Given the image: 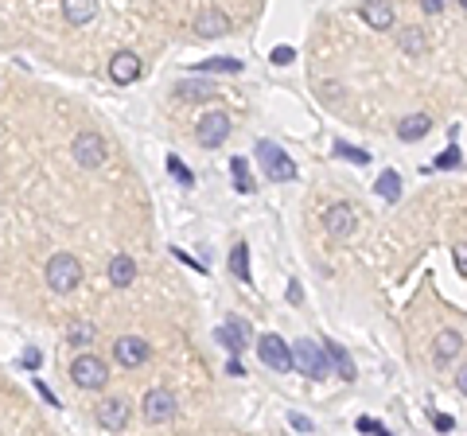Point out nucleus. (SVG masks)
Listing matches in <instances>:
<instances>
[{
  "label": "nucleus",
  "instance_id": "obj_1",
  "mask_svg": "<svg viewBox=\"0 0 467 436\" xmlns=\"http://www.w3.org/2000/svg\"><path fill=\"white\" fill-rule=\"evenodd\" d=\"M47 285H51V293H58V296L75 293V288L82 285V261H78L75 253H55V257L47 261Z\"/></svg>",
  "mask_w": 467,
  "mask_h": 436
},
{
  "label": "nucleus",
  "instance_id": "obj_2",
  "mask_svg": "<svg viewBox=\"0 0 467 436\" xmlns=\"http://www.w3.org/2000/svg\"><path fill=\"white\" fill-rule=\"evenodd\" d=\"M253 156L261 160L265 179H273V184H288V179H296V160H288V152H284L281 144L257 141V144H253Z\"/></svg>",
  "mask_w": 467,
  "mask_h": 436
},
{
  "label": "nucleus",
  "instance_id": "obj_3",
  "mask_svg": "<svg viewBox=\"0 0 467 436\" xmlns=\"http://www.w3.org/2000/svg\"><path fill=\"white\" fill-rule=\"evenodd\" d=\"M288 354H292V366L300 370V374L331 378V362L324 354V343H316V339H296V347H288Z\"/></svg>",
  "mask_w": 467,
  "mask_h": 436
},
{
  "label": "nucleus",
  "instance_id": "obj_4",
  "mask_svg": "<svg viewBox=\"0 0 467 436\" xmlns=\"http://www.w3.org/2000/svg\"><path fill=\"white\" fill-rule=\"evenodd\" d=\"M70 382H75L78 390H101L109 382V366L98 354H78V359L70 362Z\"/></svg>",
  "mask_w": 467,
  "mask_h": 436
},
{
  "label": "nucleus",
  "instance_id": "obj_5",
  "mask_svg": "<svg viewBox=\"0 0 467 436\" xmlns=\"http://www.w3.org/2000/svg\"><path fill=\"white\" fill-rule=\"evenodd\" d=\"M70 156H75L82 168H101V164L109 160V148L98 133H78L75 144H70Z\"/></svg>",
  "mask_w": 467,
  "mask_h": 436
},
{
  "label": "nucleus",
  "instance_id": "obj_6",
  "mask_svg": "<svg viewBox=\"0 0 467 436\" xmlns=\"http://www.w3.org/2000/svg\"><path fill=\"white\" fill-rule=\"evenodd\" d=\"M257 359H261V366H269V370H276V374H284V370H292V354H288V343H284L281 335H261V343H257Z\"/></svg>",
  "mask_w": 467,
  "mask_h": 436
},
{
  "label": "nucleus",
  "instance_id": "obj_7",
  "mask_svg": "<svg viewBox=\"0 0 467 436\" xmlns=\"http://www.w3.org/2000/svg\"><path fill=\"white\" fill-rule=\"evenodd\" d=\"M141 413H144V421L148 425H167V421L175 417V397H172V390H148L144 394V402H141Z\"/></svg>",
  "mask_w": 467,
  "mask_h": 436
},
{
  "label": "nucleus",
  "instance_id": "obj_8",
  "mask_svg": "<svg viewBox=\"0 0 467 436\" xmlns=\"http://www.w3.org/2000/svg\"><path fill=\"white\" fill-rule=\"evenodd\" d=\"M199 133H195V141L203 144V148H222L226 136H230V117H226L222 109H215V113H207V117L199 121Z\"/></svg>",
  "mask_w": 467,
  "mask_h": 436
},
{
  "label": "nucleus",
  "instance_id": "obj_9",
  "mask_svg": "<svg viewBox=\"0 0 467 436\" xmlns=\"http://www.w3.org/2000/svg\"><path fill=\"white\" fill-rule=\"evenodd\" d=\"M148 354H152V347L144 343L141 335H121L113 343V359L121 362L125 370H136V366H144L148 362Z\"/></svg>",
  "mask_w": 467,
  "mask_h": 436
},
{
  "label": "nucleus",
  "instance_id": "obj_10",
  "mask_svg": "<svg viewBox=\"0 0 467 436\" xmlns=\"http://www.w3.org/2000/svg\"><path fill=\"white\" fill-rule=\"evenodd\" d=\"M141 70H144V63L133 51H117L113 59H109V78H113L117 86H133L136 78H141Z\"/></svg>",
  "mask_w": 467,
  "mask_h": 436
},
{
  "label": "nucleus",
  "instance_id": "obj_11",
  "mask_svg": "<svg viewBox=\"0 0 467 436\" xmlns=\"http://www.w3.org/2000/svg\"><path fill=\"white\" fill-rule=\"evenodd\" d=\"M324 222H327V234L331 238H350L354 226H359V214H354L350 203H335V207H327Z\"/></svg>",
  "mask_w": 467,
  "mask_h": 436
},
{
  "label": "nucleus",
  "instance_id": "obj_12",
  "mask_svg": "<svg viewBox=\"0 0 467 436\" xmlns=\"http://www.w3.org/2000/svg\"><path fill=\"white\" fill-rule=\"evenodd\" d=\"M230 27L234 20L222 8H203L195 16V35H203V39H222V35H230Z\"/></svg>",
  "mask_w": 467,
  "mask_h": 436
},
{
  "label": "nucleus",
  "instance_id": "obj_13",
  "mask_svg": "<svg viewBox=\"0 0 467 436\" xmlns=\"http://www.w3.org/2000/svg\"><path fill=\"white\" fill-rule=\"evenodd\" d=\"M129 417H133V409H129L125 397H109V402L98 405V425L105 428V432H121V428L129 425Z\"/></svg>",
  "mask_w": 467,
  "mask_h": 436
},
{
  "label": "nucleus",
  "instance_id": "obj_14",
  "mask_svg": "<svg viewBox=\"0 0 467 436\" xmlns=\"http://www.w3.org/2000/svg\"><path fill=\"white\" fill-rule=\"evenodd\" d=\"M359 16L366 20L374 32H390L393 27V4L390 0H366V4H359Z\"/></svg>",
  "mask_w": 467,
  "mask_h": 436
},
{
  "label": "nucleus",
  "instance_id": "obj_15",
  "mask_svg": "<svg viewBox=\"0 0 467 436\" xmlns=\"http://www.w3.org/2000/svg\"><path fill=\"white\" fill-rule=\"evenodd\" d=\"M215 339H218L222 347H230L234 354H242V351H245V343H250V327H245L242 319H234V316H230V319H226V323L215 331Z\"/></svg>",
  "mask_w": 467,
  "mask_h": 436
},
{
  "label": "nucleus",
  "instance_id": "obj_16",
  "mask_svg": "<svg viewBox=\"0 0 467 436\" xmlns=\"http://www.w3.org/2000/svg\"><path fill=\"white\" fill-rule=\"evenodd\" d=\"M105 277H109V285H113V288H129L136 281V261L129 257V253H113V257H109Z\"/></svg>",
  "mask_w": 467,
  "mask_h": 436
},
{
  "label": "nucleus",
  "instance_id": "obj_17",
  "mask_svg": "<svg viewBox=\"0 0 467 436\" xmlns=\"http://www.w3.org/2000/svg\"><path fill=\"white\" fill-rule=\"evenodd\" d=\"M459 354H463V335L459 331H440L433 347V362L436 366H452V359H459Z\"/></svg>",
  "mask_w": 467,
  "mask_h": 436
},
{
  "label": "nucleus",
  "instance_id": "obj_18",
  "mask_svg": "<svg viewBox=\"0 0 467 436\" xmlns=\"http://www.w3.org/2000/svg\"><path fill=\"white\" fill-rule=\"evenodd\" d=\"M428 129H433V117H428V113H409V117L397 121V141H405V144L425 141Z\"/></svg>",
  "mask_w": 467,
  "mask_h": 436
},
{
  "label": "nucleus",
  "instance_id": "obj_19",
  "mask_svg": "<svg viewBox=\"0 0 467 436\" xmlns=\"http://www.w3.org/2000/svg\"><path fill=\"white\" fill-rule=\"evenodd\" d=\"M63 16H67L75 27L90 24V20L98 16V0H63Z\"/></svg>",
  "mask_w": 467,
  "mask_h": 436
},
{
  "label": "nucleus",
  "instance_id": "obj_20",
  "mask_svg": "<svg viewBox=\"0 0 467 436\" xmlns=\"http://www.w3.org/2000/svg\"><path fill=\"white\" fill-rule=\"evenodd\" d=\"M324 354H327V362H331V366L339 370L343 382H354V362H350L347 347H339V343H324Z\"/></svg>",
  "mask_w": 467,
  "mask_h": 436
},
{
  "label": "nucleus",
  "instance_id": "obj_21",
  "mask_svg": "<svg viewBox=\"0 0 467 436\" xmlns=\"http://www.w3.org/2000/svg\"><path fill=\"white\" fill-rule=\"evenodd\" d=\"M172 94L179 101H203V98H210V94H215V86H210L207 78H187V82H179Z\"/></svg>",
  "mask_w": 467,
  "mask_h": 436
},
{
  "label": "nucleus",
  "instance_id": "obj_22",
  "mask_svg": "<svg viewBox=\"0 0 467 436\" xmlns=\"http://www.w3.org/2000/svg\"><path fill=\"white\" fill-rule=\"evenodd\" d=\"M230 176H234V187H238L242 195H253V191H257V184H253V176H250V160L234 156V160H230Z\"/></svg>",
  "mask_w": 467,
  "mask_h": 436
},
{
  "label": "nucleus",
  "instance_id": "obj_23",
  "mask_svg": "<svg viewBox=\"0 0 467 436\" xmlns=\"http://www.w3.org/2000/svg\"><path fill=\"white\" fill-rule=\"evenodd\" d=\"M199 75H242V59H226V55H218V59H203Z\"/></svg>",
  "mask_w": 467,
  "mask_h": 436
},
{
  "label": "nucleus",
  "instance_id": "obj_24",
  "mask_svg": "<svg viewBox=\"0 0 467 436\" xmlns=\"http://www.w3.org/2000/svg\"><path fill=\"white\" fill-rule=\"evenodd\" d=\"M230 273L242 281V285H250V245H245V242L234 245V253H230Z\"/></svg>",
  "mask_w": 467,
  "mask_h": 436
},
{
  "label": "nucleus",
  "instance_id": "obj_25",
  "mask_svg": "<svg viewBox=\"0 0 467 436\" xmlns=\"http://www.w3.org/2000/svg\"><path fill=\"white\" fill-rule=\"evenodd\" d=\"M374 191L382 195V199H390V203H397L401 199V176L397 172H382V176H378V184H374Z\"/></svg>",
  "mask_w": 467,
  "mask_h": 436
},
{
  "label": "nucleus",
  "instance_id": "obj_26",
  "mask_svg": "<svg viewBox=\"0 0 467 436\" xmlns=\"http://www.w3.org/2000/svg\"><path fill=\"white\" fill-rule=\"evenodd\" d=\"M167 176H172L175 184H179V187H191V184H195L191 168H187V164H184V160H179V156H167Z\"/></svg>",
  "mask_w": 467,
  "mask_h": 436
},
{
  "label": "nucleus",
  "instance_id": "obj_27",
  "mask_svg": "<svg viewBox=\"0 0 467 436\" xmlns=\"http://www.w3.org/2000/svg\"><path fill=\"white\" fill-rule=\"evenodd\" d=\"M335 156H343V160H350V164H370V152L366 148H354V144H347V141H335Z\"/></svg>",
  "mask_w": 467,
  "mask_h": 436
},
{
  "label": "nucleus",
  "instance_id": "obj_28",
  "mask_svg": "<svg viewBox=\"0 0 467 436\" xmlns=\"http://www.w3.org/2000/svg\"><path fill=\"white\" fill-rule=\"evenodd\" d=\"M459 164H463V152H459L456 144H448V148H444L440 156H436V168H440V172H456Z\"/></svg>",
  "mask_w": 467,
  "mask_h": 436
},
{
  "label": "nucleus",
  "instance_id": "obj_29",
  "mask_svg": "<svg viewBox=\"0 0 467 436\" xmlns=\"http://www.w3.org/2000/svg\"><path fill=\"white\" fill-rule=\"evenodd\" d=\"M401 47H405L409 55L425 51V32H417V27H405V32H401Z\"/></svg>",
  "mask_w": 467,
  "mask_h": 436
},
{
  "label": "nucleus",
  "instance_id": "obj_30",
  "mask_svg": "<svg viewBox=\"0 0 467 436\" xmlns=\"http://www.w3.org/2000/svg\"><path fill=\"white\" fill-rule=\"evenodd\" d=\"M94 339V327L90 323H70V343L75 347H86Z\"/></svg>",
  "mask_w": 467,
  "mask_h": 436
},
{
  "label": "nucleus",
  "instance_id": "obj_31",
  "mask_svg": "<svg viewBox=\"0 0 467 436\" xmlns=\"http://www.w3.org/2000/svg\"><path fill=\"white\" fill-rule=\"evenodd\" d=\"M354 428H359V432H378V436L390 432V428H385L382 421H374V417H359V421H354Z\"/></svg>",
  "mask_w": 467,
  "mask_h": 436
},
{
  "label": "nucleus",
  "instance_id": "obj_32",
  "mask_svg": "<svg viewBox=\"0 0 467 436\" xmlns=\"http://www.w3.org/2000/svg\"><path fill=\"white\" fill-rule=\"evenodd\" d=\"M269 59H273L276 67H284V63L296 59V47H273V55H269Z\"/></svg>",
  "mask_w": 467,
  "mask_h": 436
},
{
  "label": "nucleus",
  "instance_id": "obj_33",
  "mask_svg": "<svg viewBox=\"0 0 467 436\" xmlns=\"http://www.w3.org/2000/svg\"><path fill=\"white\" fill-rule=\"evenodd\" d=\"M288 425L296 428V432H312V428H316L308 417H304V413H288Z\"/></svg>",
  "mask_w": 467,
  "mask_h": 436
},
{
  "label": "nucleus",
  "instance_id": "obj_34",
  "mask_svg": "<svg viewBox=\"0 0 467 436\" xmlns=\"http://www.w3.org/2000/svg\"><path fill=\"white\" fill-rule=\"evenodd\" d=\"M433 428H436V432H452V428H456V421H452L448 413H433Z\"/></svg>",
  "mask_w": 467,
  "mask_h": 436
},
{
  "label": "nucleus",
  "instance_id": "obj_35",
  "mask_svg": "<svg viewBox=\"0 0 467 436\" xmlns=\"http://www.w3.org/2000/svg\"><path fill=\"white\" fill-rule=\"evenodd\" d=\"M226 374H234V378H245V366H242V359H238V354H230V362H226Z\"/></svg>",
  "mask_w": 467,
  "mask_h": 436
},
{
  "label": "nucleus",
  "instance_id": "obj_36",
  "mask_svg": "<svg viewBox=\"0 0 467 436\" xmlns=\"http://www.w3.org/2000/svg\"><path fill=\"white\" fill-rule=\"evenodd\" d=\"M172 253H175V257H179V261H184V265H191V269H203V273H207V265H199V261H195L191 253H184V250H172Z\"/></svg>",
  "mask_w": 467,
  "mask_h": 436
},
{
  "label": "nucleus",
  "instance_id": "obj_37",
  "mask_svg": "<svg viewBox=\"0 0 467 436\" xmlns=\"http://www.w3.org/2000/svg\"><path fill=\"white\" fill-rule=\"evenodd\" d=\"M284 296H288V304H300V300H304V288L296 285V281H292V285H288V293H284Z\"/></svg>",
  "mask_w": 467,
  "mask_h": 436
},
{
  "label": "nucleus",
  "instance_id": "obj_38",
  "mask_svg": "<svg viewBox=\"0 0 467 436\" xmlns=\"http://www.w3.org/2000/svg\"><path fill=\"white\" fill-rule=\"evenodd\" d=\"M421 8H425V12H428V16H436V12H440V8H444V0H421Z\"/></svg>",
  "mask_w": 467,
  "mask_h": 436
},
{
  "label": "nucleus",
  "instance_id": "obj_39",
  "mask_svg": "<svg viewBox=\"0 0 467 436\" xmlns=\"http://www.w3.org/2000/svg\"><path fill=\"white\" fill-rule=\"evenodd\" d=\"M456 269H459V273H467V250H463V245H456Z\"/></svg>",
  "mask_w": 467,
  "mask_h": 436
},
{
  "label": "nucleus",
  "instance_id": "obj_40",
  "mask_svg": "<svg viewBox=\"0 0 467 436\" xmlns=\"http://www.w3.org/2000/svg\"><path fill=\"white\" fill-rule=\"evenodd\" d=\"M24 366H39V351H35V347H32V351H24Z\"/></svg>",
  "mask_w": 467,
  "mask_h": 436
},
{
  "label": "nucleus",
  "instance_id": "obj_41",
  "mask_svg": "<svg viewBox=\"0 0 467 436\" xmlns=\"http://www.w3.org/2000/svg\"><path fill=\"white\" fill-rule=\"evenodd\" d=\"M35 390H39V394H43V397H47V405H58V397H55V394H51V390H47V386H43V382H35Z\"/></svg>",
  "mask_w": 467,
  "mask_h": 436
},
{
  "label": "nucleus",
  "instance_id": "obj_42",
  "mask_svg": "<svg viewBox=\"0 0 467 436\" xmlns=\"http://www.w3.org/2000/svg\"><path fill=\"white\" fill-rule=\"evenodd\" d=\"M456 4H459V8H463V0H456Z\"/></svg>",
  "mask_w": 467,
  "mask_h": 436
}]
</instances>
